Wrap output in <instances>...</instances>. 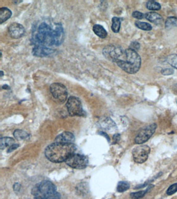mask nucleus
<instances>
[{
	"label": "nucleus",
	"instance_id": "nucleus-1",
	"mask_svg": "<svg viewBox=\"0 0 177 199\" xmlns=\"http://www.w3.org/2000/svg\"><path fill=\"white\" fill-rule=\"evenodd\" d=\"M65 39L64 28L61 23H57L53 29L48 23L43 22L38 27L34 34L33 41L36 45L46 47L58 46L63 43Z\"/></svg>",
	"mask_w": 177,
	"mask_h": 199
},
{
	"label": "nucleus",
	"instance_id": "nucleus-2",
	"mask_svg": "<svg viewBox=\"0 0 177 199\" xmlns=\"http://www.w3.org/2000/svg\"><path fill=\"white\" fill-rule=\"evenodd\" d=\"M76 149V146L73 143L55 142L47 146L45 151V155L51 162L60 163L67 160L70 155L74 153Z\"/></svg>",
	"mask_w": 177,
	"mask_h": 199
},
{
	"label": "nucleus",
	"instance_id": "nucleus-3",
	"mask_svg": "<svg viewBox=\"0 0 177 199\" xmlns=\"http://www.w3.org/2000/svg\"><path fill=\"white\" fill-rule=\"evenodd\" d=\"M114 62L126 73L133 74L140 70L141 59L136 51L129 48L124 50L122 56Z\"/></svg>",
	"mask_w": 177,
	"mask_h": 199
},
{
	"label": "nucleus",
	"instance_id": "nucleus-4",
	"mask_svg": "<svg viewBox=\"0 0 177 199\" xmlns=\"http://www.w3.org/2000/svg\"><path fill=\"white\" fill-rule=\"evenodd\" d=\"M32 193L34 199H60V194L55 185L48 180L38 183L33 188Z\"/></svg>",
	"mask_w": 177,
	"mask_h": 199
},
{
	"label": "nucleus",
	"instance_id": "nucleus-5",
	"mask_svg": "<svg viewBox=\"0 0 177 199\" xmlns=\"http://www.w3.org/2000/svg\"><path fill=\"white\" fill-rule=\"evenodd\" d=\"M66 106L71 116H83L85 115L81 101L78 97H70L67 101Z\"/></svg>",
	"mask_w": 177,
	"mask_h": 199
},
{
	"label": "nucleus",
	"instance_id": "nucleus-6",
	"mask_svg": "<svg viewBox=\"0 0 177 199\" xmlns=\"http://www.w3.org/2000/svg\"><path fill=\"white\" fill-rule=\"evenodd\" d=\"M67 165L75 169H83L87 167L88 160L86 156L81 154H74L65 161Z\"/></svg>",
	"mask_w": 177,
	"mask_h": 199
},
{
	"label": "nucleus",
	"instance_id": "nucleus-7",
	"mask_svg": "<svg viewBox=\"0 0 177 199\" xmlns=\"http://www.w3.org/2000/svg\"><path fill=\"white\" fill-rule=\"evenodd\" d=\"M156 128V124L152 123L142 128L135 138V143L141 145L146 142L154 135Z\"/></svg>",
	"mask_w": 177,
	"mask_h": 199
},
{
	"label": "nucleus",
	"instance_id": "nucleus-8",
	"mask_svg": "<svg viewBox=\"0 0 177 199\" xmlns=\"http://www.w3.org/2000/svg\"><path fill=\"white\" fill-rule=\"evenodd\" d=\"M50 91L54 99L60 103H64L68 97L67 88L59 83H54L50 86Z\"/></svg>",
	"mask_w": 177,
	"mask_h": 199
},
{
	"label": "nucleus",
	"instance_id": "nucleus-9",
	"mask_svg": "<svg viewBox=\"0 0 177 199\" xmlns=\"http://www.w3.org/2000/svg\"><path fill=\"white\" fill-rule=\"evenodd\" d=\"M150 148L146 145H140L133 148L132 151L133 160L137 164H143L148 159Z\"/></svg>",
	"mask_w": 177,
	"mask_h": 199
},
{
	"label": "nucleus",
	"instance_id": "nucleus-10",
	"mask_svg": "<svg viewBox=\"0 0 177 199\" xmlns=\"http://www.w3.org/2000/svg\"><path fill=\"white\" fill-rule=\"evenodd\" d=\"M124 50L120 46L109 45L103 49V54L107 60L114 62L123 54Z\"/></svg>",
	"mask_w": 177,
	"mask_h": 199
},
{
	"label": "nucleus",
	"instance_id": "nucleus-11",
	"mask_svg": "<svg viewBox=\"0 0 177 199\" xmlns=\"http://www.w3.org/2000/svg\"><path fill=\"white\" fill-rule=\"evenodd\" d=\"M8 33L12 38L18 39L23 37L25 34V29L22 24L14 23L10 24L8 28Z\"/></svg>",
	"mask_w": 177,
	"mask_h": 199
},
{
	"label": "nucleus",
	"instance_id": "nucleus-12",
	"mask_svg": "<svg viewBox=\"0 0 177 199\" xmlns=\"http://www.w3.org/2000/svg\"><path fill=\"white\" fill-rule=\"evenodd\" d=\"M54 49L45 46L36 45L33 48L32 53L33 55L37 57H45L54 53Z\"/></svg>",
	"mask_w": 177,
	"mask_h": 199
},
{
	"label": "nucleus",
	"instance_id": "nucleus-13",
	"mask_svg": "<svg viewBox=\"0 0 177 199\" xmlns=\"http://www.w3.org/2000/svg\"><path fill=\"white\" fill-rule=\"evenodd\" d=\"M75 141L74 135L70 132H65L62 133L56 138L55 142L71 144Z\"/></svg>",
	"mask_w": 177,
	"mask_h": 199
},
{
	"label": "nucleus",
	"instance_id": "nucleus-14",
	"mask_svg": "<svg viewBox=\"0 0 177 199\" xmlns=\"http://www.w3.org/2000/svg\"><path fill=\"white\" fill-rule=\"evenodd\" d=\"M99 124L101 128L106 130L111 131L116 129V123L109 117L101 118L100 120H99Z\"/></svg>",
	"mask_w": 177,
	"mask_h": 199
},
{
	"label": "nucleus",
	"instance_id": "nucleus-15",
	"mask_svg": "<svg viewBox=\"0 0 177 199\" xmlns=\"http://www.w3.org/2000/svg\"><path fill=\"white\" fill-rule=\"evenodd\" d=\"M145 17L151 23L158 24L162 21V17L155 12H149L145 14Z\"/></svg>",
	"mask_w": 177,
	"mask_h": 199
},
{
	"label": "nucleus",
	"instance_id": "nucleus-16",
	"mask_svg": "<svg viewBox=\"0 0 177 199\" xmlns=\"http://www.w3.org/2000/svg\"><path fill=\"white\" fill-rule=\"evenodd\" d=\"M93 31L98 37L101 39H105L107 35V33L104 27L100 24H95L93 27Z\"/></svg>",
	"mask_w": 177,
	"mask_h": 199
},
{
	"label": "nucleus",
	"instance_id": "nucleus-17",
	"mask_svg": "<svg viewBox=\"0 0 177 199\" xmlns=\"http://www.w3.org/2000/svg\"><path fill=\"white\" fill-rule=\"evenodd\" d=\"M11 15V11L8 8L2 7L0 8V24H2L10 19Z\"/></svg>",
	"mask_w": 177,
	"mask_h": 199
},
{
	"label": "nucleus",
	"instance_id": "nucleus-18",
	"mask_svg": "<svg viewBox=\"0 0 177 199\" xmlns=\"http://www.w3.org/2000/svg\"><path fill=\"white\" fill-rule=\"evenodd\" d=\"M154 185H153V184H149L148 186V188L145 190H141V191H138V192L132 193L130 194V197L132 199H141L145 195V194L150 191L152 188H154Z\"/></svg>",
	"mask_w": 177,
	"mask_h": 199
},
{
	"label": "nucleus",
	"instance_id": "nucleus-19",
	"mask_svg": "<svg viewBox=\"0 0 177 199\" xmlns=\"http://www.w3.org/2000/svg\"><path fill=\"white\" fill-rule=\"evenodd\" d=\"M15 141L11 138L4 137L1 138L0 140V148L1 149H3L7 147H10L14 144Z\"/></svg>",
	"mask_w": 177,
	"mask_h": 199
},
{
	"label": "nucleus",
	"instance_id": "nucleus-20",
	"mask_svg": "<svg viewBox=\"0 0 177 199\" xmlns=\"http://www.w3.org/2000/svg\"><path fill=\"white\" fill-rule=\"evenodd\" d=\"M14 136L18 140H26L30 138L29 134L21 130H16L14 132Z\"/></svg>",
	"mask_w": 177,
	"mask_h": 199
},
{
	"label": "nucleus",
	"instance_id": "nucleus-21",
	"mask_svg": "<svg viewBox=\"0 0 177 199\" xmlns=\"http://www.w3.org/2000/svg\"><path fill=\"white\" fill-rule=\"evenodd\" d=\"M112 24L111 26V29L114 33L119 32L120 30V25H121V20L120 18L114 17L112 19Z\"/></svg>",
	"mask_w": 177,
	"mask_h": 199
},
{
	"label": "nucleus",
	"instance_id": "nucleus-22",
	"mask_svg": "<svg viewBox=\"0 0 177 199\" xmlns=\"http://www.w3.org/2000/svg\"><path fill=\"white\" fill-rule=\"evenodd\" d=\"M135 24L136 27L144 31H151L152 29V27L151 24L145 22L137 21L135 22Z\"/></svg>",
	"mask_w": 177,
	"mask_h": 199
},
{
	"label": "nucleus",
	"instance_id": "nucleus-23",
	"mask_svg": "<svg viewBox=\"0 0 177 199\" xmlns=\"http://www.w3.org/2000/svg\"><path fill=\"white\" fill-rule=\"evenodd\" d=\"M176 27H177V18L174 16L168 17L165 23V27L166 29H170Z\"/></svg>",
	"mask_w": 177,
	"mask_h": 199
},
{
	"label": "nucleus",
	"instance_id": "nucleus-24",
	"mask_svg": "<svg viewBox=\"0 0 177 199\" xmlns=\"http://www.w3.org/2000/svg\"><path fill=\"white\" fill-rule=\"evenodd\" d=\"M130 188V184L127 181H121L118 183L117 186V191L119 193H124L129 190Z\"/></svg>",
	"mask_w": 177,
	"mask_h": 199
},
{
	"label": "nucleus",
	"instance_id": "nucleus-25",
	"mask_svg": "<svg viewBox=\"0 0 177 199\" xmlns=\"http://www.w3.org/2000/svg\"><path fill=\"white\" fill-rule=\"evenodd\" d=\"M146 8H148V10H159L161 8V4L154 1H148L146 3Z\"/></svg>",
	"mask_w": 177,
	"mask_h": 199
},
{
	"label": "nucleus",
	"instance_id": "nucleus-26",
	"mask_svg": "<svg viewBox=\"0 0 177 199\" xmlns=\"http://www.w3.org/2000/svg\"><path fill=\"white\" fill-rule=\"evenodd\" d=\"M168 63L174 68L177 69V54H172L167 58Z\"/></svg>",
	"mask_w": 177,
	"mask_h": 199
},
{
	"label": "nucleus",
	"instance_id": "nucleus-27",
	"mask_svg": "<svg viewBox=\"0 0 177 199\" xmlns=\"http://www.w3.org/2000/svg\"><path fill=\"white\" fill-rule=\"evenodd\" d=\"M177 191V183H175L174 184L171 185V186L169 187L167 190V194L168 196H171L174 193H175Z\"/></svg>",
	"mask_w": 177,
	"mask_h": 199
},
{
	"label": "nucleus",
	"instance_id": "nucleus-28",
	"mask_svg": "<svg viewBox=\"0 0 177 199\" xmlns=\"http://www.w3.org/2000/svg\"><path fill=\"white\" fill-rule=\"evenodd\" d=\"M132 16L133 18H136L137 19H142L143 18H145V15L141 12L138 11H133L132 14Z\"/></svg>",
	"mask_w": 177,
	"mask_h": 199
},
{
	"label": "nucleus",
	"instance_id": "nucleus-29",
	"mask_svg": "<svg viewBox=\"0 0 177 199\" xmlns=\"http://www.w3.org/2000/svg\"><path fill=\"white\" fill-rule=\"evenodd\" d=\"M161 73L164 75H171L174 73V70L172 68H166L162 70Z\"/></svg>",
	"mask_w": 177,
	"mask_h": 199
},
{
	"label": "nucleus",
	"instance_id": "nucleus-30",
	"mask_svg": "<svg viewBox=\"0 0 177 199\" xmlns=\"http://www.w3.org/2000/svg\"><path fill=\"white\" fill-rule=\"evenodd\" d=\"M140 48V44L136 41H134L131 43L130 45V48L133 49V50L136 51L137 50H139Z\"/></svg>",
	"mask_w": 177,
	"mask_h": 199
},
{
	"label": "nucleus",
	"instance_id": "nucleus-31",
	"mask_svg": "<svg viewBox=\"0 0 177 199\" xmlns=\"http://www.w3.org/2000/svg\"><path fill=\"white\" fill-rule=\"evenodd\" d=\"M153 180H148V181H146V182L144 183L143 184H139V185H138V186H137L136 187H135V188H134V189H139L144 188L145 187L149 186V185L150 183H151V182L153 181Z\"/></svg>",
	"mask_w": 177,
	"mask_h": 199
},
{
	"label": "nucleus",
	"instance_id": "nucleus-32",
	"mask_svg": "<svg viewBox=\"0 0 177 199\" xmlns=\"http://www.w3.org/2000/svg\"><path fill=\"white\" fill-rule=\"evenodd\" d=\"M19 146V144H13V145H11V146H10V148H8V150L7 151V152H8V153H10V152H12L13 151L17 149Z\"/></svg>",
	"mask_w": 177,
	"mask_h": 199
},
{
	"label": "nucleus",
	"instance_id": "nucleus-33",
	"mask_svg": "<svg viewBox=\"0 0 177 199\" xmlns=\"http://www.w3.org/2000/svg\"><path fill=\"white\" fill-rule=\"evenodd\" d=\"M120 139V134H116L113 136V144H116L119 142Z\"/></svg>",
	"mask_w": 177,
	"mask_h": 199
},
{
	"label": "nucleus",
	"instance_id": "nucleus-34",
	"mask_svg": "<svg viewBox=\"0 0 177 199\" xmlns=\"http://www.w3.org/2000/svg\"><path fill=\"white\" fill-rule=\"evenodd\" d=\"M14 190L15 191H19L20 188V184L18 183H16L14 185Z\"/></svg>",
	"mask_w": 177,
	"mask_h": 199
},
{
	"label": "nucleus",
	"instance_id": "nucleus-35",
	"mask_svg": "<svg viewBox=\"0 0 177 199\" xmlns=\"http://www.w3.org/2000/svg\"><path fill=\"white\" fill-rule=\"evenodd\" d=\"M100 135H103V136H104V137L107 139L108 142H110V139L109 138V135H108L106 133L103 132H100Z\"/></svg>",
	"mask_w": 177,
	"mask_h": 199
},
{
	"label": "nucleus",
	"instance_id": "nucleus-36",
	"mask_svg": "<svg viewBox=\"0 0 177 199\" xmlns=\"http://www.w3.org/2000/svg\"><path fill=\"white\" fill-rule=\"evenodd\" d=\"M172 92H174V93L177 94V83L172 86Z\"/></svg>",
	"mask_w": 177,
	"mask_h": 199
},
{
	"label": "nucleus",
	"instance_id": "nucleus-37",
	"mask_svg": "<svg viewBox=\"0 0 177 199\" xmlns=\"http://www.w3.org/2000/svg\"><path fill=\"white\" fill-rule=\"evenodd\" d=\"M2 88L3 89H7V90L11 89L10 86L7 85H5L2 86Z\"/></svg>",
	"mask_w": 177,
	"mask_h": 199
},
{
	"label": "nucleus",
	"instance_id": "nucleus-38",
	"mask_svg": "<svg viewBox=\"0 0 177 199\" xmlns=\"http://www.w3.org/2000/svg\"><path fill=\"white\" fill-rule=\"evenodd\" d=\"M1 77H2L4 75V73L2 71H1Z\"/></svg>",
	"mask_w": 177,
	"mask_h": 199
},
{
	"label": "nucleus",
	"instance_id": "nucleus-39",
	"mask_svg": "<svg viewBox=\"0 0 177 199\" xmlns=\"http://www.w3.org/2000/svg\"><path fill=\"white\" fill-rule=\"evenodd\" d=\"M2 52H1V58H2Z\"/></svg>",
	"mask_w": 177,
	"mask_h": 199
}]
</instances>
